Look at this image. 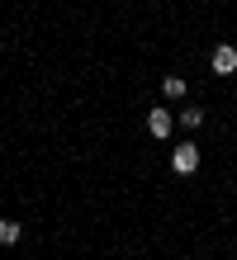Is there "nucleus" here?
<instances>
[{
	"label": "nucleus",
	"mask_w": 237,
	"mask_h": 260,
	"mask_svg": "<svg viewBox=\"0 0 237 260\" xmlns=\"http://www.w3.org/2000/svg\"><path fill=\"white\" fill-rule=\"evenodd\" d=\"M171 166H176V175H195L199 171V147L195 142H180L176 151H171Z\"/></svg>",
	"instance_id": "1"
},
{
	"label": "nucleus",
	"mask_w": 237,
	"mask_h": 260,
	"mask_svg": "<svg viewBox=\"0 0 237 260\" xmlns=\"http://www.w3.org/2000/svg\"><path fill=\"white\" fill-rule=\"evenodd\" d=\"M180 123H185V128H199V123H204V114H199V109H185V114H180Z\"/></svg>",
	"instance_id": "6"
},
{
	"label": "nucleus",
	"mask_w": 237,
	"mask_h": 260,
	"mask_svg": "<svg viewBox=\"0 0 237 260\" xmlns=\"http://www.w3.org/2000/svg\"><path fill=\"white\" fill-rule=\"evenodd\" d=\"M162 90H166V100H180V95H185V81H180V76H166Z\"/></svg>",
	"instance_id": "5"
},
{
	"label": "nucleus",
	"mask_w": 237,
	"mask_h": 260,
	"mask_svg": "<svg viewBox=\"0 0 237 260\" xmlns=\"http://www.w3.org/2000/svg\"><path fill=\"white\" fill-rule=\"evenodd\" d=\"M19 241V222L14 218H0V246H14Z\"/></svg>",
	"instance_id": "4"
},
{
	"label": "nucleus",
	"mask_w": 237,
	"mask_h": 260,
	"mask_svg": "<svg viewBox=\"0 0 237 260\" xmlns=\"http://www.w3.org/2000/svg\"><path fill=\"white\" fill-rule=\"evenodd\" d=\"M214 71L218 76H232L237 71V48H228V43H223V48H214Z\"/></svg>",
	"instance_id": "2"
},
{
	"label": "nucleus",
	"mask_w": 237,
	"mask_h": 260,
	"mask_svg": "<svg viewBox=\"0 0 237 260\" xmlns=\"http://www.w3.org/2000/svg\"><path fill=\"white\" fill-rule=\"evenodd\" d=\"M147 133H152V137H171V114H166V109H152V114H147Z\"/></svg>",
	"instance_id": "3"
}]
</instances>
